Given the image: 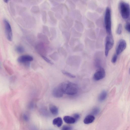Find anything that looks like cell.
Returning <instances> with one entry per match:
<instances>
[{"instance_id": "34", "label": "cell", "mask_w": 130, "mask_h": 130, "mask_svg": "<svg viewBox=\"0 0 130 130\" xmlns=\"http://www.w3.org/2000/svg\"><path fill=\"white\" fill-rule=\"evenodd\" d=\"M73 127L71 126H64L62 128L63 130H71L73 129Z\"/></svg>"}, {"instance_id": "19", "label": "cell", "mask_w": 130, "mask_h": 130, "mask_svg": "<svg viewBox=\"0 0 130 130\" xmlns=\"http://www.w3.org/2000/svg\"><path fill=\"white\" fill-rule=\"evenodd\" d=\"M50 33L51 34V37L50 38L51 41H52L55 39L56 36V30L55 28L54 27H52L50 28Z\"/></svg>"}, {"instance_id": "38", "label": "cell", "mask_w": 130, "mask_h": 130, "mask_svg": "<svg viewBox=\"0 0 130 130\" xmlns=\"http://www.w3.org/2000/svg\"><path fill=\"white\" fill-rule=\"evenodd\" d=\"M55 16L58 19H61L62 18L61 15L59 13H57L55 14Z\"/></svg>"}, {"instance_id": "29", "label": "cell", "mask_w": 130, "mask_h": 130, "mask_svg": "<svg viewBox=\"0 0 130 130\" xmlns=\"http://www.w3.org/2000/svg\"><path fill=\"white\" fill-rule=\"evenodd\" d=\"M41 56L44 60L48 63L52 65L53 64V63L52 61L50 60L49 59L45 56L41 55Z\"/></svg>"}, {"instance_id": "32", "label": "cell", "mask_w": 130, "mask_h": 130, "mask_svg": "<svg viewBox=\"0 0 130 130\" xmlns=\"http://www.w3.org/2000/svg\"><path fill=\"white\" fill-rule=\"evenodd\" d=\"M60 52L64 56H66L67 55V53L64 48L62 47L59 50Z\"/></svg>"}, {"instance_id": "24", "label": "cell", "mask_w": 130, "mask_h": 130, "mask_svg": "<svg viewBox=\"0 0 130 130\" xmlns=\"http://www.w3.org/2000/svg\"><path fill=\"white\" fill-rule=\"evenodd\" d=\"M100 111V109L99 108L96 107L94 108L91 112V115L94 116H96L98 115Z\"/></svg>"}, {"instance_id": "28", "label": "cell", "mask_w": 130, "mask_h": 130, "mask_svg": "<svg viewBox=\"0 0 130 130\" xmlns=\"http://www.w3.org/2000/svg\"><path fill=\"white\" fill-rule=\"evenodd\" d=\"M122 31V26L121 24H120L118 26L117 29V33L119 35L121 34Z\"/></svg>"}, {"instance_id": "26", "label": "cell", "mask_w": 130, "mask_h": 130, "mask_svg": "<svg viewBox=\"0 0 130 130\" xmlns=\"http://www.w3.org/2000/svg\"><path fill=\"white\" fill-rule=\"evenodd\" d=\"M42 21L44 24L47 22V14L46 11H43L42 13Z\"/></svg>"}, {"instance_id": "20", "label": "cell", "mask_w": 130, "mask_h": 130, "mask_svg": "<svg viewBox=\"0 0 130 130\" xmlns=\"http://www.w3.org/2000/svg\"><path fill=\"white\" fill-rule=\"evenodd\" d=\"M43 28L44 34L49 37L50 36L51 34L48 27L44 25Z\"/></svg>"}, {"instance_id": "39", "label": "cell", "mask_w": 130, "mask_h": 130, "mask_svg": "<svg viewBox=\"0 0 130 130\" xmlns=\"http://www.w3.org/2000/svg\"><path fill=\"white\" fill-rule=\"evenodd\" d=\"M50 1H53L57 2H61L64 1V0H49Z\"/></svg>"}, {"instance_id": "22", "label": "cell", "mask_w": 130, "mask_h": 130, "mask_svg": "<svg viewBox=\"0 0 130 130\" xmlns=\"http://www.w3.org/2000/svg\"><path fill=\"white\" fill-rule=\"evenodd\" d=\"M15 50L16 52L19 53H22L25 52L24 48L21 46H17L15 48Z\"/></svg>"}, {"instance_id": "37", "label": "cell", "mask_w": 130, "mask_h": 130, "mask_svg": "<svg viewBox=\"0 0 130 130\" xmlns=\"http://www.w3.org/2000/svg\"><path fill=\"white\" fill-rule=\"evenodd\" d=\"M23 117L24 120L26 122H28L29 120V117L28 116L25 114H24L23 116Z\"/></svg>"}, {"instance_id": "15", "label": "cell", "mask_w": 130, "mask_h": 130, "mask_svg": "<svg viewBox=\"0 0 130 130\" xmlns=\"http://www.w3.org/2000/svg\"><path fill=\"white\" fill-rule=\"evenodd\" d=\"M63 123L62 118L60 117H58L54 119L53 121V125L56 126L58 127L61 126Z\"/></svg>"}, {"instance_id": "14", "label": "cell", "mask_w": 130, "mask_h": 130, "mask_svg": "<svg viewBox=\"0 0 130 130\" xmlns=\"http://www.w3.org/2000/svg\"><path fill=\"white\" fill-rule=\"evenodd\" d=\"M107 96V92L105 90H103L100 93L98 97V100L101 102L104 101Z\"/></svg>"}, {"instance_id": "6", "label": "cell", "mask_w": 130, "mask_h": 130, "mask_svg": "<svg viewBox=\"0 0 130 130\" xmlns=\"http://www.w3.org/2000/svg\"><path fill=\"white\" fill-rule=\"evenodd\" d=\"M5 31L6 37L9 41H12L13 39V35L12 28L9 23L7 20L4 21Z\"/></svg>"}, {"instance_id": "16", "label": "cell", "mask_w": 130, "mask_h": 130, "mask_svg": "<svg viewBox=\"0 0 130 130\" xmlns=\"http://www.w3.org/2000/svg\"><path fill=\"white\" fill-rule=\"evenodd\" d=\"M48 14L52 23L54 25H56L57 20L54 16V13L52 11H50L48 12Z\"/></svg>"}, {"instance_id": "2", "label": "cell", "mask_w": 130, "mask_h": 130, "mask_svg": "<svg viewBox=\"0 0 130 130\" xmlns=\"http://www.w3.org/2000/svg\"><path fill=\"white\" fill-rule=\"evenodd\" d=\"M104 23L107 33L108 35L112 34L110 10L107 7L106 10L104 17Z\"/></svg>"}, {"instance_id": "31", "label": "cell", "mask_w": 130, "mask_h": 130, "mask_svg": "<svg viewBox=\"0 0 130 130\" xmlns=\"http://www.w3.org/2000/svg\"><path fill=\"white\" fill-rule=\"evenodd\" d=\"M49 4L47 2H45L42 4L41 7L43 9H47L49 7Z\"/></svg>"}, {"instance_id": "36", "label": "cell", "mask_w": 130, "mask_h": 130, "mask_svg": "<svg viewBox=\"0 0 130 130\" xmlns=\"http://www.w3.org/2000/svg\"><path fill=\"white\" fill-rule=\"evenodd\" d=\"M125 28L126 30L129 33L130 32V25L129 23H127L125 25Z\"/></svg>"}, {"instance_id": "8", "label": "cell", "mask_w": 130, "mask_h": 130, "mask_svg": "<svg viewBox=\"0 0 130 130\" xmlns=\"http://www.w3.org/2000/svg\"><path fill=\"white\" fill-rule=\"evenodd\" d=\"M127 43L125 40L121 39L120 40L117 46L116 52L117 55L121 54L126 48Z\"/></svg>"}, {"instance_id": "17", "label": "cell", "mask_w": 130, "mask_h": 130, "mask_svg": "<svg viewBox=\"0 0 130 130\" xmlns=\"http://www.w3.org/2000/svg\"><path fill=\"white\" fill-rule=\"evenodd\" d=\"M49 109L51 113L54 115L58 114V110L57 107L55 105L51 104L49 106Z\"/></svg>"}, {"instance_id": "33", "label": "cell", "mask_w": 130, "mask_h": 130, "mask_svg": "<svg viewBox=\"0 0 130 130\" xmlns=\"http://www.w3.org/2000/svg\"><path fill=\"white\" fill-rule=\"evenodd\" d=\"M117 55L115 54L113 56L111 60V62L113 63H115L117 61Z\"/></svg>"}, {"instance_id": "3", "label": "cell", "mask_w": 130, "mask_h": 130, "mask_svg": "<svg viewBox=\"0 0 130 130\" xmlns=\"http://www.w3.org/2000/svg\"><path fill=\"white\" fill-rule=\"evenodd\" d=\"M120 11L122 18L125 19L130 17V7L129 4L125 2H122L120 4Z\"/></svg>"}, {"instance_id": "23", "label": "cell", "mask_w": 130, "mask_h": 130, "mask_svg": "<svg viewBox=\"0 0 130 130\" xmlns=\"http://www.w3.org/2000/svg\"><path fill=\"white\" fill-rule=\"evenodd\" d=\"M49 56L53 60L57 61L59 57L58 53L57 52H55L50 55Z\"/></svg>"}, {"instance_id": "5", "label": "cell", "mask_w": 130, "mask_h": 130, "mask_svg": "<svg viewBox=\"0 0 130 130\" xmlns=\"http://www.w3.org/2000/svg\"><path fill=\"white\" fill-rule=\"evenodd\" d=\"M33 57L29 55H26L21 56L17 59L18 62L20 63L24 64L25 66L29 67L30 62L33 61Z\"/></svg>"}, {"instance_id": "18", "label": "cell", "mask_w": 130, "mask_h": 130, "mask_svg": "<svg viewBox=\"0 0 130 130\" xmlns=\"http://www.w3.org/2000/svg\"><path fill=\"white\" fill-rule=\"evenodd\" d=\"M59 27L62 30L65 31L67 30L68 26L65 21L63 20H62L59 23Z\"/></svg>"}, {"instance_id": "10", "label": "cell", "mask_w": 130, "mask_h": 130, "mask_svg": "<svg viewBox=\"0 0 130 130\" xmlns=\"http://www.w3.org/2000/svg\"><path fill=\"white\" fill-rule=\"evenodd\" d=\"M62 90L58 86L55 88L53 90L52 94L53 96L56 98H60L62 97L64 94Z\"/></svg>"}, {"instance_id": "25", "label": "cell", "mask_w": 130, "mask_h": 130, "mask_svg": "<svg viewBox=\"0 0 130 130\" xmlns=\"http://www.w3.org/2000/svg\"><path fill=\"white\" fill-rule=\"evenodd\" d=\"M4 67L7 72L10 75H12L13 74V71L10 67L7 65H4Z\"/></svg>"}, {"instance_id": "35", "label": "cell", "mask_w": 130, "mask_h": 130, "mask_svg": "<svg viewBox=\"0 0 130 130\" xmlns=\"http://www.w3.org/2000/svg\"><path fill=\"white\" fill-rule=\"evenodd\" d=\"M73 117L75 119L76 122L78 120L80 117L79 115L77 113L74 114Z\"/></svg>"}, {"instance_id": "11", "label": "cell", "mask_w": 130, "mask_h": 130, "mask_svg": "<svg viewBox=\"0 0 130 130\" xmlns=\"http://www.w3.org/2000/svg\"><path fill=\"white\" fill-rule=\"evenodd\" d=\"M37 37L39 39L42 41V42L47 44H49V41L47 36L41 33H39L37 34Z\"/></svg>"}, {"instance_id": "21", "label": "cell", "mask_w": 130, "mask_h": 130, "mask_svg": "<svg viewBox=\"0 0 130 130\" xmlns=\"http://www.w3.org/2000/svg\"><path fill=\"white\" fill-rule=\"evenodd\" d=\"M31 11L34 14L39 13L40 12L39 8L38 6H33L31 9Z\"/></svg>"}, {"instance_id": "30", "label": "cell", "mask_w": 130, "mask_h": 130, "mask_svg": "<svg viewBox=\"0 0 130 130\" xmlns=\"http://www.w3.org/2000/svg\"><path fill=\"white\" fill-rule=\"evenodd\" d=\"M62 35L66 42L68 41L69 37V33L66 31H64L62 32Z\"/></svg>"}, {"instance_id": "7", "label": "cell", "mask_w": 130, "mask_h": 130, "mask_svg": "<svg viewBox=\"0 0 130 130\" xmlns=\"http://www.w3.org/2000/svg\"><path fill=\"white\" fill-rule=\"evenodd\" d=\"M105 76L104 69L102 67H100L94 75L93 79L95 80L98 81L104 78Z\"/></svg>"}, {"instance_id": "13", "label": "cell", "mask_w": 130, "mask_h": 130, "mask_svg": "<svg viewBox=\"0 0 130 130\" xmlns=\"http://www.w3.org/2000/svg\"><path fill=\"white\" fill-rule=\"evenodd\" d=\"M63 119L65 123L67 124H74L76 122L75 119L73 117L66 116L64 117Z\"/></svg>"}, {"instance_id": "27", "label": "cell", "mask_w": 130, "mask_h": 130, "mask_svg": "<svg viewBox=\"0 0 130 130\" xmlns=\"http://www.w3.org/2000/svg\"><path fill=\"white\" fill-rule=\"evenodd\" d=\"M62 73L64 75L71 78H76V76L72 74L65 71H62Z\"/></svg>"}, {"instance_id": "9", "label": "cell", "mask_w": 130, "mask_h": 130, "mask_svg": "<svg viewBox=\"0 0 130 130\" xmlns=\"http://www.w3.org/2000/svg\"><path fill=\"white\" fill-rule=\"evenodd\" d=\"M36 49L38 53L41 55L45 56L46 54V48L42 42L39 43L36 47Z\"/></svg>"}, {"instance_id": "12", "label": "cell", "mask_w": 130, "mask_h": 130, "mask_svg": "<svg viewBox=\"0 0 130 130\" xmlns=\"http://www.w3.org/2000/svg\"><path fill=\"white\" fill-rule=\"evenodd\" d=\"M95 119V116L92 115H89L87 116L84 119V123L86 124L92 123L94 121Z\"/></svg>"}, {"instance_id": "1", "label": "cell", "mask_w": 130, "mask_h": 130, "mask_svg": "<svg viewBox=\"0 0 130 130\" xmlns=\"http://www.w3.org/2000/svg\"><path fill=\"white\" fill-rule=\"evenodd\" d=\"M64 94L70 95L77 94L78 91V87L77 85L70 82H63L58 85Z\"/></svg>"}, {"instance_id": "4", "label": "cell", "mask_w": 130, "mask_h": 130, "mask_svg": "<svg viewBox=\"0 0 130 130\" xmlns=\"http://www.w3.org/2000/svg\"><path fill=\"white\" fill-rule=\"evenodd\" d=\"M114 44V40L112 34L108 35L106 38L105 51V56H107L109 52L113 48Z\"/></svg>"}, {"instance_id": "40", "label": "cell", "mask_w": 130, "mask_h": 130, "mask_svg": "<svg viewBox=\"0 0 130 130\" xmlns=\"http://www.w3.org/2000/svg\"><path fill=\"white\" fill-rule=\"evenodd\" d=\"M8 0H4V1L6 3H7Z\"/></svg>"}]
</instances>
